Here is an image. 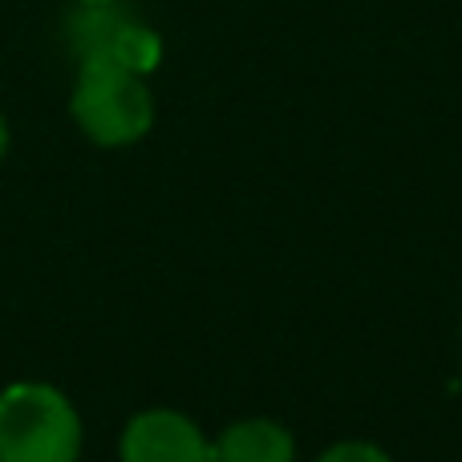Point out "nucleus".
I'll list each match as a JSON object with an SVG mask.
<instances>
[{
    "mask_svg": "<svg viewBox=\"0 0 462 462\" xmlns=\"http://www.w3.org/2000/svg\"><path fill=\"white\" fill-rule=\"evenodd\" d=\"M78 5H114V0H78Z\"/></svg>",
    "mask_w": 462,
    "mask_h": 462,
    "instance_id": "obj_8",
    "label": "nucleus"
},
{
    "mask_svg": "<svg viewBox=\"0 0 462 462\" xmlns=\"http://www.w3.org/2000/svg\"><path fill=\"white\" fill-rule=\"evenodd\" d=\"M216 462H296V439L272 418H244L211 442Z\"/></svg>",
    "mask_w": 462,
    "mask_h": 462,
    "instance_id": "obj_5",
    "label": "nucleus"
},
{
    "mask_svg": "<svg viewBox=\"0 0 462 462\" xmlns=\"http://www.w3.org/2000/svg\"><path fill=\"white\" fill-rule=\"evenodd\" d=\"M81 414L57 385L13 382L0 390V462H78Z\"/></svg>",
    "mask_w": 462,
    "mask_h": 462,
    "instance_id": "obj_1",
    "label": "nucleus"
},
{
    "mask_svg": "<svg viewBox=\"0 0 462 462\" xmlns=\"http://www.w3.org/2000/svg\"><path fill=\"white\" fill-rule=\"evenodd\" d=\"M69 45L78 61H114L134 73H151L162 61V41L151 24L114 5H81L69 21Z\"/></svg>",
    "mask_w": 462,
    "mask_h": 462,
    "instance_id": "obj_3",
    "label": "nucleus"
},
{
    "mask_svg": "<svg viewBox=\"0 0 462 462\" xmlns=\"http://www.w3.org/2000/svg\"><path fill=\"white\" fill-rule=\"evenodd\" d=\"M8 154V122H5V114H0V159Z\"/></svg>",
    "mask_w": 462,
    "mask_h": 462,
    "instance_id": "obj_7",
    "label": "nucleus"
},
{
    "mask_svg": "<svg viewBox=\"0 0 462 462\" xmlns=\"http://www.w3.org/2000/svg\"><path fill=\"white\" fill-rule=\"evenodd\" d=\"M69 114L94 146L118 151V146L143 143L154 126V97L146 73L114 61H81Z\"/></svg>",
    "mask_w": 462,
    "mask_h": 462,
    "instance_id": "obj_2",
    "label": "nucleus"
},
{
    "mask_svg": "<svg viewBox=\"0 0 462 462\" xmlns=\"http://www.w3.org/2000/svg\"><path fill=\"white\" fill-rule=\"evenodd\" d=\"M317 462H393V458L365 439H345V442H333Z\"/></svg>",
    "mask_w": 462,
    "mask_h": 462,
    "instance_id": "obj_6",
    "label": "nucleus"
},
{
    "mask_svg": "<svg viewBox=\"0 0 462 462\" xmlns=\"http://www.w3.org/2000/svg\"><path fill=\"white\" fill-rule=\"evenodd\" d=\"M122 462H216L211 439L187 414L167 406L143 410L126 422L118 442Z\"/></svg>",
    "mask_w": 462,
    "mask_h": 462,
    "instance_id": "obj_4",
    "label": "nucleus"
}]
</instances>
